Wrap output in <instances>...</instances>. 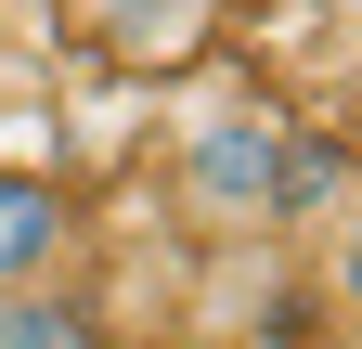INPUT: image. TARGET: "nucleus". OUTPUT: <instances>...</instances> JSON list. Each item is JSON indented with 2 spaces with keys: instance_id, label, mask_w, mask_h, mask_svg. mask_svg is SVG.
I'll return each instance as SVG.
<instances>
[{
  "instance_id": "nucleus-2",
  "label": "nucleus",
  "mask_w": 362,
  "mask_h": 349,
  "mask_svg": "<svg viewBox=\"0 0 362 349\" xmlns=\"http://www.w3.org/2000/svg\"><path fill=\"white\" fill-rule=\"evenodd\" d=\"M90 220L52 168H0V297H39V285H78Z\"/></svg>"
},
{
  "instance_id": "nucleus-4",
  "label": "nucleus",
  "mask_w": 362,
  "mask_h": 349,
  "mask_svg": "<svg viewBox=\"0 0 362 349\" xmlns=\"http://www.w3.org/2000/svg\"><path fill=\"white\" fill-rule=\"evenodd\" d=\"M310 297H324V311L362 336V182L324 207V246H310Z\"/></svg>"
},
{
  "instance_id": "nucleus-5",
  "label": "nucleus",
  "mask_w": 362,
  "mask_h": 349,
  "mask_svg": "<svg viewBox=\"0 0 362 349\" xmlns=\"http://www.w3.org/2000/svg\"><path fill=\"white\" fill-rule=\"evenodd\" d=\"M0 349H90V311H78V285L0 297Z\"/></svg>"
},
{
  "instance_id": "nucleus-1",
  "label": "nucleus",
  "mask_w": 362,
  "mask_h": 349,
  "mask_svg": "<svg viewBox=\"0 0 362 349\" xmlns=\"http://www.w3.org/2000/svg\"><path fill=\"white\" fill-rule=\"evenodd\" d=\"M168 207L194 246H259L272 220H298V104L259 78H207L168 143Z\"/></svg>"
},
{
  "instance_id": "nucleus-3",
  "label": "nucleus",
  "mask_w": 362,
  "mask_h": 349,
  "mask_svg": "<svg viewBox=\"0 0 362 349\" xmlns=\"http://www.w3.org/2000/svg\"><path fill=\"white\" fill-rule=\"evenodd\" d=\"M78 39L129 78H181V65H207L220 0H78Z\"/></svg>"
}]
</instances>
